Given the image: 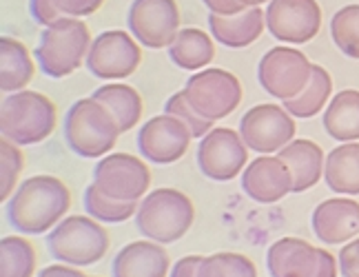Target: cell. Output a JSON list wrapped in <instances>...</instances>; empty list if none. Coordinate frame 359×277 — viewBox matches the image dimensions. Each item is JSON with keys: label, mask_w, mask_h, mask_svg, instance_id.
<instances>
[{"label": "cell", "mask_w": 359, "mask_h": 277, "mask_svg": "<svg viewBox=\"0 0 359 277\" xmlns=\"http://www.w3.org/2000/svg\"><path fill=\"white\" fill-rule=\"evenodd\" d=\"M142 62V51L137 40L122 32L111 29L95 36L91 49L87 53V69L102 80H118L129 78Z\"/></svg>", "instance_id": "obj_13"}, {"label": "cell", "mask_w": 359, "mask_h": 277, "mask_svg": "<svg viewBox=\"0 0 359 277\" xmlns=\"http://www.w3.org/2000/svg\"><path fill=\"white\" fill-rule=\"evenodd\" d=\"M339 273L341 277H359V238L339 251Z\"/></svg>", "instance_id": "obj_36"}, {"label": "cell", "mask_w": 359, "mask_h": 277, "mask_svg": "<svg viewBox=\"0 0 359 277\" xmlns=\"http://www.w3.org/2000/svg\"><path fill=\"white\" fill-rule=\"evenodd\" d=\"M326 187L339 196H359V144L344 142L326 156Z\"/></svg>", "instance_id": "obj_22"}, {"label": "cell", "mask_w": 359, "mask_h": 277, "mask_svg": "<svg viewBox=\"0 0 359 277\" xmlns=\"http://www.w3.org/2000/svg\"><path fill=\"white\" fill-rule=\"evenodd\" d=\"M53 3H56L62 16L85 18V16H91V13L98 11L104 5V0H53Z\"/></svg>", "instance_id": "obj_34"}, {"label": "cell", "mask_w": 359, "mask_h": 277, "mask_svg": "<svg viewBox=\"0 0 359 277\" xmlns=\"http://www.w3.org/2000/svg\"><path fill=\"white\" fill-rule=\"evenodd\" d=\"M65 142L76 156L98 160L114 151L120 131L116 116L93 98L76 100L65 116Z\"/></svg>", "instance_id": "obj_2"}, {"label": "cell", "mask_w": 359, "mask_h": 277, "mask_svg": "<svg viewBox=\"0 0 359 277\" xmlns=\"http://www.w3.org/2000/svg\"><path fill=\"white\" fill-rule=\"evenodd\" d=\"M337 259L302 238H282L266 251L271 277H337Z\"/></svg>", "instance_id": "obj_8"}, {"label": "cell", "mask_w": 359, "mask_h": 277, "mask_svg": "<svg viewBox=\"0 0 359 277\" xmlns=\"http://www.w3.org/2000/svg\"><path fill=\"white\" fill-rule=\"evenodd\" d=\"M266 27V11L259 7H248L236 16H217L211 13L209 16V29L211 36L219 45L231 47V49H244L253 45L262 36Z\"/></svg>", "instance_id": "obj_20"}, {"label": "cell", "mask_w": 359, "mask_h": 277, "mask_svg": "<svg viewBox=\"0 0 359 277\" xmlns=\"http://www.w3.org/2000/svg\"><path fill=\"white\" fill-rule=\"evenodd\" d=\"M293 173L282 158H255L242 171V189L248 198L259 204H273L293 193Z\"/></svg>", "instance_id": "obj_17"}, {"label": "cell", "mask_w": 359, "mask_h": 277, "mask_svg": "<svg viewBox=\"0 0 359 277\" xmlns=\"http://www.w3.org/2000/svg\"><path fill=\"white\" fill-rule=\"evenodd\" d=\"M311 227L315 238L328 244H344L359 233V202L353 198H330L317 204Z\"/></svg>", "instance_id": "obj_18"}, {"label": "cell", "mask_w": 359, "mask_h": 277, "mask_svg": "<svg viewBox=\"0 0 359 277\" xmlns=\"http://www.w3.org/2000/svg\"><path fill=\"white\" fill-rule=\"evenodd\" d=\"M169 58L184 72H200L215 58V45L211 36H206L202 29L187 27L180 29L173 43L167 47Z\"/></svg>", "instance_id": "obj_25"}, {"label": "cell", "mask_w": 359, "mask_h": 277, "mask_svg": "<svg viewBox=\"0 0 359 277\" xmlns=\"http://www.w3.org/2000/svg\"><path fill=\"white\" fill-rule=\"evenodd\" d=\"M248 162V147L238 131L217 127L206 133L198 144V166L204 177L215 182L236 180Z\"/></svg>", "instance_id": "obj_11"}, {"label": "cell", "mask_w": 359, "mask_h": 277, "mask_svg": "<svg viewBox=\"0 0 359 277\" xmlns=\"http://www.w3.org/2000/svg\"><path fill=\"white\" fill-rule=\"evenodd\" d=\"M288 169L293 173V193H304L313 189L320 180H324V151L320 144L313 140H293L288 142L284 149H280V156Z\"/></svg>", "instance_id": "obj_21"}, {"label": "cell", "mask_w": 359, "mask_h": 277, "mask_svg": "<svg viewBox=\"0 0 359 277\" xmlns=\"http://www.w3.org/2000/svg\"><path fill=\"white\" fill-rule=\"evenodd\" d=\"M196 277H257V269L242 253H215L202 259Z\"/></svg>", "instance_id": "obj_31"}, {"label": "cell", "mask_w": 359, "mask_h": 277, "mask_svg": "<svg viewBox=\"0 0 359 277\" xmlns=\"http://www.w3.org/2000/svg\"><path fill=\"white\" fill-rule=\"evenodd\" d=\"M169 269V253L154 240H140L122 246L111 262L114 277H167Z\"/></svg>", "instance_id": "obj_19"}, {"label": "cell", "mask_w": 359, "mask_h": 277, "mask_svg": "<svg viewBox=\"0 0 359 277\" xmlns=\"http://www.w3.org/2000/svg\"><path fill=\"white\" fill-rule=\"evenodd\" d=\"M91 43L93 40L87 22L65 16L58 22L45 27L40 34V45L36 49L38 65L49 78H67L80 69Z\"/></svg>", "instance_id": "obj_5"}, {"label": "cell", "mask_w": 359, "mask_h": 277, "mask_svg": "<svg viewBox=\"0 0 359 277\" xmlns=\"http://www.w3.org/2000/svg\"><path fill=\"white\" fill-rule=\"evenodd\" d=\"M22 166H25V158L18 144L3 137L0 140V198H3V202H7L9 196H13V189L18 184Z\"/></svg>", "instance_id": "obj_32"}, {"label": "cell", "mask_w": 359, "mask_h": 277, "mask_svg": "<svg viewBox=\"0 0 359 277\" xmlns=\"http://www.w3.org/2000/svg\"><path fill=\"white\" fill-rule=\"evenodd\" d=\"M184 98L206 120H222L242 102V82L226 69H204L187 80Z\"/></svg>", "instance_id": "obj_7"}, {"label": "cell", "mask_w": 359, "mask_h": 277, "mask_svg": "<svg viewBox=\"0 0 359 277\" xmlns=\"http://www.w3.org/2000/svg\"><path fill=\"white\" fill-rule=\"evenodd\" d=\"M127 25L140 45L164 49L180 32V7L175 0H133Z\"/></svg>", "instance_id": "obj_14"}, {"label": "cell", "mask_w": 359, "mask_h": 277, "mask_svg": "<svg viewBox=\"0 0 359 277\" xmlns=\"http://www.w3.org/2000/svg\"><path fill=\"white\" fill-rule=\"evenodd\" d=\"M196 209L187 193L177 189H156L142 198L135 213V227L147 240L173 244L193 227Z\"/></svg>", "instance_id": "obj_4"}, {"label": "cell", "mask_w": 359, "mask_h": 277, "mask_svg": "<svg viewBox=\"0 0 359 277\" xmlns=\"http://www.w3.org/2000/svg\"><path fill=\"white\" fill-rule=\"evenodd\" d=\"M38 277H87L80 269H74V266H65L62 262L60 264H51V266H45L43 271L38 273Z\"/></svg>", "instance_id": "obj_39"}, {"label": "cell", "mask_w": 359, "mask_h": 277, "mask_svg": "<svg viewBox=\"0 0 359 277\" xmlns=\"http://www.w3.org/2000/svg\"><path fill=\"white\" fill-rule=\"evenodd\" d=\"M164 114H171V116L182 120L187 127L191 129L193 137H198V140H202V137L213 129V122L202 118L198 111L189 104V100L184 98V91L173 93L171 98L164 102Z\"/></svg>", "instance_id": "obj_33"}, {"label": "cell", "mask_w": 359, "mask_h": 277, "mask_svg": "<svg viewBox=\"0 0 359 277\" xmlns=\"http://www.w3.org/2000/svg\"><path fill=\"white\" fill-rule=\"evenodd\" d=\"M313 74V62L306 53L293 47H273L262 55L257 80L262 89L278 100H291L306 89Z\"/></svg>", "instance_id": "obj_9"}, {"label": "cell", "mask_w": 359, "mask_h": 277, "mask_svg": "<svg viewBox=\"0 0 359 277\" xmlns=\"http://www.w3.org/2000/svg\"><path fill=\"white\" fill-rule=\"evenodd\" d=\"M202 259L204 257H200V255H187L182 259H177L171 269V273H169V277H196Z\"/></svg>", "instance_id": "obj_38"}, {"label": "cell", "mask_w": 359, "mask_h": 277, "mask_svg": "<svg viewBox=\"0 0 359 277\" xmlns=\"http://www.w3.org/2000/svg\"><path fill=\"white\" fill-rule=\"evenodd\" d=\"M240 3L248 9V7H259V5H264V3H271V0H240Z\"/></svg>", "instance_id": "obj_40"}, {"label": "cell", "mask_w": 359, "mask_h": 277, "mask_svg": "<svg viewBox=\"0 0 359 277\" xmlns=\"http://www.w3.org/2000/svg\"><path fill=\"white\" fill-rule=\"evenodd\" d=\"M202 3L211 13H217V16H236V13H242L246 9L240 0H202Z\"/></svg>", "instance_id": "obj_37"}, {"label": "cell", "mask_w": 359, "mask_h": 277, "mask_svg": "<svg viewBox=\"0 0 359 277\" xmlns=\"http://www.w3.org/2000/svg\"><path fill=\"white\" fill-rule=\"evenodd\" d=\"M93 184L107 198L140 202L151 187V171L144 160L129 154H109L93 169Z\"/></svg>", "instance_id": "obj_10"}, {"label": "cell", "mask_w": 359, "mask_h": 277, "mask_svg": "<svg viewBox=\"0 0 359 277\" xmlns=\"http://www.w3.org/2000/svg\"><path fill=\"white\" fill-rule=\"evenodd\" d=\"M137 202H120L107 198L104 193L93 182L85 189V211L98 222H109V224H120V222L131 219L137 213Z\"/></svg>", "instance_id": "obj_29"}, {"label": "cell", "mask_w": 359, "mask_h": 277, "mask_svg": "<svg viewBox=\"0 0 359 277\" xmlns=\"http://www.w3.org/2000/svg\"><path fill=\"white\" fill-rule=\"evenodd\" d=\"M72 206V193L56 175H32L7 202V222L25 235H43L56 229Z\"/></svg>", "instance_id": "obj_1"}, {"label": "cell", "mask_w": 359, "mask_h": 277, "mask_svg": "<svg viewBox=\"0 0 359 277\" xmlns=\"http://www.w3.org/2000/svg\"><path fill=\"white\" fill-rule=\"evenodd\" d=\"M266 27L273 38L291 45H304L320 34L322 9L317 0H271Z\"/></svg>", "instance_id": "obj_15"}, {"label": "cell", "mask_w": 359, "mask_h": 277, "mask_svg": "<svg viewBox=\"0 0 359 277\" xmlns=\"http://www.w3.org/2000/svg\"><path fill=\"white\" fill-rule=\"evenodd\" d=\"M330 93H333V78L324 67L313 65V74L306 89L291 100H284V109L293 118H313L326 107Z\"/></svg>", "instance_id": "obj_27"}, {"label": "cell", "mask_w": 359, "mask_h": 277, "mask_svg": "<svg viewBox=\"0 0 359 277\" xmlns=\"http://www.w3.org/2000/svg\"><path fill=\"white\" fill-rule=\"evenodd\" d=\"M34 72L32 53L20 40L11 36L0 38V89L5 93L22 91L32 82Z\"/></svg>", "instance_id": "obj_23"}, {"label": "cell", "mask_w": 359, "mask_h": 277, "mask_svg": "<svg viewBox=\"0 0 359 277\" xmlns=\"http://www.w3.org/2000/svg\"><path fill=\"white\" fill-rule=\"evenodd\" d=\"M330 36L344 55L359 60V5L341 7L330 18Z\"/></svg>", "instance_id": "obj_30"}, {"label": "cell", "mask_w": 359, "mask_h": 277, "mask_svg": "<svg viewBox=\"0 0 359 277\" xmlns=\"http://www.w3.org/2000/svg\"><path fill=\"white\" fill-rule=\"evenodd\" d=\"M29 11H32V18L40 27H49L53 22H58L60 18H65L53 0H29Z\"/></svg>", "instance_id": "obj_35"}, {"label": "cell", "mask_w": 359, "mask_h": 277, "mask_svg": "<svg viewBox=\"0 0 359 277\" xmlns=\"http://www.w3.org/2000/svg\"><path fill=\"white\" fill-rule=\"evenodd\" d=\"M191 140L193 133L182 120L171 114H162L142 124L140 133H137V149L149 162L173 164L184 158Z\"/></svg>", "instance_id": "obj_16"}, {"label": "cell", "mask_w": 359, "mask_h": 277, "mask_svg": "<svg viewBox=\"0 0 359 277\" xmlns=\"http://www.w3.org/2000/svg\"><path fill=\"white\" fill-rule=\"evenodd\" d=\"M295 120L280 104H257L240 120V135L248 149L273 154L295 140Z\"/></svg>", "instance_id": "obj_12"}, {"label": "cell", "mask_w": 359, "mask_h": 277, "mask_svg": "<svg viewBox=\"0 0 359 277\" xmlns=\"http://www.w3.org/2000/svg\"><path fill=\"white\" fill-rule=\"evenodd\" d=\"M93 100L102 102L111 114L116 116L120 131L127 133L131 131L142 118V98L133 87L122 85V82H114V85H104L91 93Z\"/></svg>", "instance_id": "obj_26"}, {"label": "cell", "mask_w": 359, "mask_h": 277, "mask_svg": "<svg viewBox=\"0 0 359 277\" xmlns=\"http://www.w3.org/2000/svg\"><path fill=\"white\" fill-rule=\"evenodd\" d=\"M36 248L22 235H5L0 240V277H34Z\"/></svg>", "instance_id": "obj_28"}, {"label": "cell", "mask_w": 359, "mask_h": 277, "mask_svg": "<svg viewBox=\"0 0 359 277\" xmlns=\"http://www.w3.org/2000/svg\"><path fill=\"white\" fill-rule=\"evenodd\" d=\"M58 124V111L45 93L22 89L0 104V133L20 147L47 140Z\"/></svg>", "instance_id": "obj_3"}, {"label": "cell", "mask_w": 359, "mask_h": 277, "mask_svg": "<svg viewBox=\"0 0 359 277\" xmlns=\"http://www.w3.org/2000/svg\"><path fill=\"white\" fill-rule=\"evenodd\" d=\"M324 131L337 142L359 140V91L341 89L328 102L324 114Z\"/></svg>", "instance_id": "obj_24"}, {"label": "cell", "mask_w": 359, "mask_h": 277, "mask_svg": "<svg viewBox=\"0 0 359 277\" xmlns=\"http://www.w3.org/2000/svg\"><path fill=\"white\" fill-rule=\"evenodd\" d=\"M53 259L69 266H91L109 251V233L91 215H69L47 235Z\"/></svg>", "instance_id": "obj_6"}]
</instances>
